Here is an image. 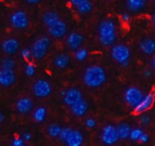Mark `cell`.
Masks as SVG:
<instances>
[{
    "instance_id": "obj_20",
    "label": "cell",
    "mask_w": 155,
    "mask_h": 146,
    "mask_svg": "<svg viewBox=\"0 0 155 146\" xmlns=\"http://www.w3.org/2000/svg\"><path fill=\"white\" fill-rule=\"evenodd\" d=\"M116 129H117V133H118L120 140H126V139L130 138L131 132L133 130L131 128L130 125L123 122V123H120L116 126Z\"/></svg>"
},
{
    "instance_id": "obj_36",
    "label": "cell",
    "mask_w": 155,
    "mask_h": 146,
    "mask_svg": "<svg viewBox=\"0 0 155 146\" xmlns=\"http://www.w3.org/2000/svg\"><path fill=\"white\" fill-rule=\"evenodd\" d=\"M22 138H23L25 142H29L30 140H32V135H31V133H29V132H25V133L23 134Z\"/></svg>"
},
{
    "instance_id": "obj_35",
    "label": "cell",
    "mask_w": 155,
    "mask_h": 146,
    "mask_svg": "<svg viewBox=\"0 0 155 146\" xmlns=\"http://www.w3.org/2000/svg\"><path fill=\"white\" fill-rule=\"evenodd\" d=\"M121 19L124 23H128L130 20H131V15L130 14L128 13H124L122 15H121Z\"/></svg>"
},
{
    "instance_id": "obj_18",
    "label": "cell",
    "mask_w": 155,
    "mask_h": 146,
    "mask_svg": "<svg viewBox=\"0 0 155 146\" xmlns=\"http://www.w3.org/2000/svg\"><path fill=\"white\" fill-rule=\"evenodd\" d=\"M140 49L145 55H153L155 52V40L144 38L140 42Z\"/></svg>"
},
{
    "instance_id": "obj_23",
    "label": "cell",
    "mask_w": 155,
    "mask_h": 146,
    "mask_svg": "<svg viewBox=\"0 0 155 146\" xmlns=\"http://www.w3.org/2000/svg\"><path fill=\"white\" fill-rule=\"evenodd\" d=\"M46 114H47L46 108L44 107H39L35 109L34 114H33V118H34L35 122H36V123H43L45 120Z\"/></svg>"
},
{
    "instance_id": "obj_2",
    "label": "cell",
    "mask_w": 155,
    "mask_h": 146,
    "mask_svg": "<svg viewBox=\"0 0 155 146\" xmlns=\"http://www.w3.org/2000/svg\"><path fill=\"white\" fill-rule=\"evenodd\" d=\"M99 42L102 45L108 47L113 45L117 39L116 26L113 20L106 19L100 23L98 27Z\"/></svg>"
},
{
    "instance_id": "obj_1",
    "label": "cell",
    "mask_w": 155,
    "mask_h": 146,
    "mask_svg": "<svg viewBox=\"0 0 155 146\" xmlns=\"http://www.w3.org/2000/svg\"><path fill=\"white\" fill-rule=\"evenodd\" d=\"M84 84L91 89L102 87L107 79L106 72L102 66L91 65L86 68L83 77Z\"/></svg>"
},
{
    "instance_id": "obj_30",
    "label": "cell",
    "mask_w": 155,
    "mask_h": 146,
    "mask_svg": "<svg viewBox=\"0 0 155 146\" xmlns=\"http://www.w3.org/2000/svg\"><path fill=\"white\" fill-rule=\"evenodd\" d=\"M71 131H72V128H70V127H64V128H63L62 131H61V134H60V135L58 137V139L62 143H64L65 140H66V138L68 137L69 134L71 133Z\"/></svg>"
},
{
    "instance_id": "obj_15",
    "label": "cell",
    "mask_w": 155,
    "mask_h": 146,
    "mask_svg": "<svg viewBox=\"0 0 155 146\" xmlns=\"http://www.w3.org/2000/svg\"><path fill=\"white\" fill-rule=\"evenodd\" d=\"M15 78L16 77L14 70L2 69L0 70V84L5 88L12 86L15 82Z\"/></svg>"
},
{
    "instance_id": "obj_33",
    "label": "cell",
    "mask_w": 155,
    "mask_h": 146,
    "mask_svg": "<svg viewBox=\"0 0 155 146\" xmlns=\"http://www.w3.org/2000/svg\"><path fill=\"white\" fill-rule=\"evenodd\" d=\"M84 125H85V126H86L87 128L93 129V128H94V127L96 126V121H95L94 118L89 117V118H87V119L84 121Z\"/></svg>"
},
{
    "instance_id": "obj_6",
    "label": "cell",
    "mask_w": 155,
    "mask_h": 146,
    "mask_svg": "<svg viewBox=\"0 0 155 146\" xmlns=\"http://www.w3.org/2000/svg\"><path fill=\"white\" fill-rule=\"evenodd\" d=\"M120 140L116 126L113 125H106L103 127L101 132V141L105 145H114Z\"/></svg>"
},
{
    "instance_id": "obj_44",
    "label": "cell",
    "mask_w": 155,
    "mask_h": 146,
    "mask_svg": "<svg viewBox=\"0 0 155 146\" xmlns=\"http://www.w3.org/2000/svg\"><path fill=\"white\" fill-rule=\"evenodd\" d=\"M151 1H153V2H155V0H151Z\"/></svg>"
},
{
    "instance_id": "obj_5",
    "label": "cell",
    "mask_w": 155,
    "mask_h": 146,
    "mask_svg": "<svg viewBox=\"0 0 155 146\" xmlns=\"http://www.w3.org/2000/svg\"><path fill=\"white\" fill-rule=\"evenodd\" d=\"M144 97L143 92L137 87H129L125 89L124 98L125 103L133 108H135Z\"/></svg>"
},
{
    "instance_id": "obj_10",
    "label": "cell",
    "mask_w": 155,
    "mask_h": 146,
    "mask_svg": "<svg viewBox=\"0 0 155 146\" xmlns=\"http://www.w3.org/2000/svg\"><path fill=\"white\" fill-rule=\"evenodd\" d=\"M154 99V93H153V92H150V93H147L146 95H144V97H143V100L140 102V104L135 108H134V113L135 114H143L145 111L149 110L153 106Z\"/></svg>"
},
{
    "instance_id": "obj_34",
    "label": "cell",
    "mask_w": 155,
    "mask_h": 146,
    "mask_svg": "<svg viewBox=\"0 0 155 146\" xmlns=\"http://www.w3.org/2000/svg\"><path fill=\"white\" fill-rule=\"evenodd\" d=\"M12 146H25V141L23 138H19V137H15L13 139L12 141Z\"/></svg>"
},
{
    "instance_id": "obj_21",
    "label": "cell",
    "mask_w": 155,
    "mask_h": 146,
    "mask_svg": "<svg viewBox=\"0 0 155 146\" xmlns=\"http://www.w3.org/2000/svg\"><path fill=\"white\" fill-rule=\"evenodd\" d=\"M146 3V0H127L126 5L129 11L133 13H138L145 7Z\"/></svg>"
},
{
    "instance_id": "obj_12",
    "label": "cell",
    "mask_w": 155,
    "mask_h": 146,
    "mask_svg": "<svg viewBox=\"0 0 155 146\" xmlns=\"http://www.w3.org/2000/svg\"><path fill=\"white\" fill-rule=\"evenodd\" d=\"M48 33L52 37L56 38V39H60L66 34L67 24L64 21L59 20L56 23L48 27Z\"/></svg>"
},
{
    "instance_id": "obj_16",
    "label": "cell",
    "mask_w": 155,
    "mask_h": 146,
    "mask_svg": "<svg viewBox=\"0 0 155 146\" xmlns=\"http://www.w3.org/2000/svg\"><path fill=\"white\" fill-rule=\"evenodd\" d=\"M84 141L83 134L75 129H72L68 137L66 138L64 144L66 146H82Z\"/></svg>"
},
{
    "instance_id": "obj_14",
    "label": "cell",
    "mask_w": 155,
    "mask_h": 146,
    "mask_svg": "<svg viewBox=\"0 0 155 146\" xmlns=\"http://www.w3.org/2000/svg\"><path fill=\"white\" fill-rule=\"evenodd\" d=\"M19 46V42L15 38H8L3 42L2 50L5 54H6L7 56H11L17 52Z\"/></svg>"
},
{
    "instance_id": "obj_28",
    "label": "cell",
    "mask_w": 155,
    "mask_h": 146,
    "mask_svg": "<svg viewBox=\"0 0 155 146\" xmlns=\"http://www.w3.org/2000/svg\"><path fill=\"white\" fill-rule=\"evenodd\" d=\"M143 131L141 128H134L131 132V135H130V139L134 142H137L140 141L142 135H143Z\"/></svg>"
},
{
    "instance_id": "obj_39",
    "label": "cell",
    "mask_w": 155,
    "mask_h": 146,
    "mask_svg": "<svg viewBox=\"0 0 155 146\" xmlns=\"http://www.w3.org/2000/svg\"><path fill=\"white\" fill-rule=\"evenodd\" d=\"M149 135H147V134H143V135H142V137H141V139H140V142L141 143H143V144H145V143H147L148 141H149Z\"/></svg>"
},
{
    "instance_id": "obj_4",
    "label": "cell",
    "mask_w": 155,
    "mask_h": 146,
    "mask_svg": "<svg viewBox=\"0 0 155 146\" xmlns=\"http://www.w3.org/2000/svg\"><path fill=\"white\" fill-rule=\"evenodd\" d=\"M51 44V39L47 36H43L36 39L31 46L33 58L35 60H42L45 57L48 48Z\"/></svg>"
},
{
    "instance_id": "obj_19",
    "label": "cell",
    "mask_w": 155,
    "mask_h": 146,
    "mask_svg": "<svg viewBox=\"0 0 155 146\" xmlns=\"http://www.w3.org/2000/svg\"><path fill=\"white\" fill-rule=\"evenodd\" d=\"M59 20H61L59 14L54 11H47L42 15V22L45 24V26H47V28L56 23Z\"/></svg>"
},
{
    "instance_id": "obj_31",
    "label": "cell",
    "mask_w": 155,
    "mask_h": 146,
    "mask_svg": "<svg viewBox=\"0 0 155 146\" xmlns=\"http://www.w3.org/2000/svg\"><path fill=\"white\" fill-rule=\"evenodd\" d=\"M21 57H22L25 61H29L33 58V54H32L31 50H29V49H27V48L22 49V51H21Z\"/></svg>"
},
{
    "instance_id": "obj_22",
    "label": "cell",
    "mask_w": 155,
    "mask_h": 146,
    "mask_svg": "<svg viewBox=\"0 0 155 146\" xmlns=\"http://www.w3.org/2000/svg\"><path fill=\"white\" fill-rule=\"evenodd\" d=\"M70 63V57L65 53H59L54 59V64L59 69H65Z\"/></svg>"
},
{
    "instance_id": "obj_7",
    "label": "cell",
    "mask_w": 155,
    "mask_h": 146,
    "mask_svg": "<svg viewBox=\"0 0 155 146\" xmlns=\"http://www.w3.org/2000/svg\"><path fill=\"white\" fill-rule=\"evenodd\" d=\"M10 24L13 28L23 30L28 27L29 19L26 13L23 10H17L10 15Z\"/></svg>"
},
{
    "instance_id": "obj_37",
    "label": "cell",
    "mask_w": 155,
    "mask_h": 146,
    "mask_svg": "<svg viewBox=\"0 0 155 146\" xmlns=\"http://www.w3.org/2000/svg\"><path fill=\"white\" fill-rule=\"evenodd\" d=\"M69 1H70V3H71L73 5H74L75 8H76L77 6H79L81 4H83V3L85 2L86 0H69Z\"/></svg>"
},
{
    "instance_id": "obj_38",
    "label": "cell",
    "mask_w": 155,
    "mask_h": 146,
    "mask_svg": "<svg viewBox=\"0 0 155 146\" xmlns=\"http://www.w3.org/2000/svg\"><path fill=\"white\" fill-rule=\"evenodd\" d=\"M143 77H144L145 79H149V78L152 77L153 72H152V70H145L143 72Z\"/></svg>"
},
{
    "instance_id": "obj_13",
    "label": "cell",
    "mask_w": 155,
    "mask_h": 146,
    "mask_svg": "<svg viewBox=\"0 0 155 146\" xmlns=\"http://www.w3.org/2000/svg\"><path fill=\"white\" fill-rule=\"evenodd\" d=\"M33 107H34V102L31 98L27 97H23L19 98L15 103L16 111L22 115L28 114L30 111H32Z\"/></svg>"
},
{
    "instance_id": "obj_8",
    "label": "cell",
    "mask_w": 155,
    "mask_h": 146,
    "mask_svg": "<svg viewBox=\"0 0 155 146\" xmlns=\"http://www.w3.org/2000/svg\"><path fill=\"white\" fill-rule=\"evenodd\" d=\"M33 93L38 98H45L51 95L52 86L45 79H37L33 85Z\"/></svg>"
},
{
    "instance_id": "obj_43",
    "label": "cell",
    "mask_w": 155,
    "mask_h": 146,
    "mask_svg": "<svg viewBox=\"0 0 155 146\" xmlns=\"http://www.w3.org/2000/svg\"><path fill=\"white\" fill-rule=\"evenodd\" d=\"M152 20H153V24H154L155 26V13L153 14V16H152Z\"/></svg>"
},
{
    "instance_id": "obj_17",
    "label": "cell",
    "mask_w": 155,
    "mask_h": 146,
    "mask_svg": "<svg viewBox=\"0 0 155 146\" xmlns=\"http://www.w3.org/2000/svg\"><path fill=\"white\" fill-rule=\"evenodd\" d=\"M88 108H89V104H88V102H87L86 100H84V99L81 100L80 102H78L77 104H75V105H74L73 107H70L72 114H73L74 116H77V117H82V116H84L86 114Z\"/></svg>"
},
{
    "instance_id": "obj_26",
    "label": "cell",
    "mask_w": 155,
    "mask_h": 146,
    "mask_svg": "<svg viewBox=\"0 0 155 146\" xmlns=\"http://www.w3.org/2000/svg\"><path fill=\"white\" fill-rule=\"evenodd\" d=\"M1 66L2 69L5 70H14V68L15 67V61L11 57H5L2 60Z\"/></svg>"
},
{
    "instance_id": "obj_41",
    "label": "cell",
    "mask_w": 155,
    "mask_h": 146,
    "mask_svg": "<svg viewBox=\"0 0 155 146\" xmlns=\"http://www.w3.org/2000/svg\"><path fill=\"white\" fill-rule=\"evenodd\" d=\"M4 121H5V116H4L3 113H1L0 114V124H2Z\"/></svg>"
},
{
    "instance_id": "obj_27",
    "label": "cell",
    "mask_w": 155,
    "mask_h": 146,
    "mask_svg": "<svg viewBox=\"0 0 155 146\" xmlns=\"http://www.w3.org/2000/svg\"><path fill=\"white\" fill-rule=\"evenodd\" d=\"M88 56V51L84 48H80L74 53V57L78 61H84Z\"/></svg>"
},
{
    "instance_id": "obj_24",
    "label": "cell",
    "mask_w": 155,
    "mask_h": 146,
    "mask_svg": "<svg viewBox=\"0 0 155 146\" xmlns=\"http://www.w3.org/2000/svg\"><path fill=\"white\" fill-rule=\"evenodd\" d=\"M62 127L61 126H59L58 124H50L47 127V134L49 136L53 137V138H58L61 131H62Z\"/></svg>"
},
{
    "instance_id": "obj_29",
    "label": "cell",
    "mask_w": 155,
    "mask_h": 146,
    "mask_svg": "<svg viewBox=\"0 0 155 146\" xmlns=\"http://www.w3.org/2000/svg\"><path fill=\"white\" fill-rule=\"evenodd\" d=\"M25 73L27 77H33L35 74V67L33 63H27L25 68Z\"/></svg>"
},
{
    "instance_id": "obj_11",
    "label": "cell",
    "mask_w": 155,
    "mask_h": 146,
    "mask_svg": "<svg viewBox=\"0 0 155 146\" xmlns=\"http://www.w3.org/2000/svg\"><path fill=\"white\" fill-rule=\"evenodd\" d=\"M83 42H84V36L76 32H73L69 33L65 40L67 47L74 51H76L77 50L80 49V46L82 45Z\"/></svg>"
},
{
    "instance_id": "obj_9",
    "label": "cell",
    "mask_w": 155,
    "mask_h": 146,
    "mask_svg": "<svg viewBox=\"0 0 155 146\" xmlns=\"http://www.w3.org/2000/svg\"><path fill=\"white\" fill-rule=\"evenodd\" d=\"M83 99V93L77 88H70L66 89L65 96L63 98L64 103L69 107H73L74 105L77 104Z\"/></svg>"
},
{
    "instance_id": "obj_32",
    "label": "cell",
    "mask_w": 155,
    "mask_h": 146,
    "mask_svg": "<svg viewBox=\"0 0 155 146\" xmlns=\"http://www.w3.org/2000/svg\"><path fill=\"white\" fill-rule=\"evenodd\" d=\"M152 122V119L150 117V116L148 115H142L140 116V123L143 125V126H148L150 125Z\"/></svg>"
},
{
    "instance_id": "obj_25",
    "label": "cell",
    "mask_w": 155,
    "mask_h": 146,
    "mask_svg": "<svg viewBox=\"0 0 155 146\" xmlns=\"http://www.w3.org/2000/svg\"><path fill=\"white\" fill-rule=\"evenodd\" d=\"M94 8V5L92 4V2L90 0H86L85 2H84L83 4H81L79 6L76 7V10L79 14H88L90 13Z\"/></svg>"
},
{
    "instance_id": "obj_3",
    "label": "cell",
    "mask_w": 155,
    "mask_h": 146,
    "mask_svg": "<svg viewBox=\"0 0 155 146\" xmlns=\"http://www.w3.org/2000/svg\"><path fill=\"white\" fill-rule=\"evenodd\" d=\"M111 56L114 61L119 63L122 67H128L130 64L131 50L125 44H115L111 50Z\"/></svg>"
},
{
    "instance_id": "obj_40",
    "label": "cell",
    "mask_w": 155,
    "mask_h": 146,
    "mask_svg": "<svg viewBox=\"0 0 155 146\" xmlns=\"http://www.w3.org/2000/svg\"><path fill=\"white\" fill-rule=\"evenodd\" d=\"M28 4H31V5H36L38 4L41 0H25Z\"/></svg>"
},
{
    "instance_id": "obj_42",
    "label": "cell",
    "mask_w": 155,
    "mask_h": 146,
    "mask_svg": "<svg viewBox=\"0 0 155 146\" xmlns=\"http://www.w3.org/2000/svg\"><path fill=\"white\" fill-rule=\"evenodd\" d=\"M152 65H153V69H154V70H155V56H154V57H153V61H152Z\"/></svg>"
}]
</instances>
